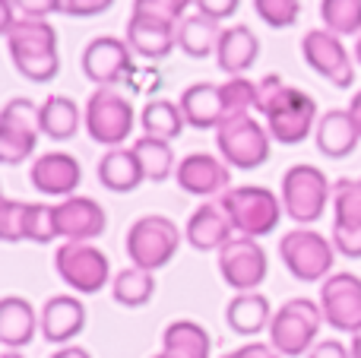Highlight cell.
Wrapping results in <instances>:
<instances>
[{
    "instance_id": "28",
    "label": "cell",
    "mask_w": 361,
    "mask_h": 358,
    "mask_svg": "<svg viewBox=\"0 0 361 358\" xmlns=\"http://www.w3.org/2000/svg\"><path fill=\"white\" fill-rule=\"evenodd\" d=\"M99 181H102V187L114 190V194H130V190H137L140 184L146 181L137 152L124 149V146L108 149L99 162Z\"/></svg>"
},
{
    "instance_id": "3",
    "label": "cell",
    "mask_w": 361,
    "mask_h": 358,
    "mask_svg": "<svg viewBox=\"0 0 361 358\" xmlns=\"http://www.w3.org/2000/svg\"><path fill=\"white\" fill-rule=\"evenodd\" d=\"M6 48L16 70L32 82H51L61 70L57 57V32L48 19H23L6 32Z\"/></svg>"
},
{
    "instance_id": "8",
    "label": "cell",
    "mask_w": 361,
    "mask_h": 358,
    "mask_svg": "<svg viewBox=\"0 0 361 358\" xmlns=\"http://www.w3.org/2000/svg\"><path fill=\"white\" fill-rule=\"evenodd\" d=\"M279 257L295 279L320 283V279L333 276L330 270L333 260H336V247H333V241L326 235L314 232V228H292L279 241Z\"/></svg>"
},
{
    "instance_id": "17",
    "label": "cell",
    "mask_w": 361,
    "mask_h": 358,
    "mask_svg": "<svg viewBox=\"0 0 361 358\" xmlns=\"http://www.w3.org/2000/svg\"><path fill=\"white\" fill-rule=\"evenodd\" d=\"M130 44L127 38L114 35H99L86 44L82 51V73L95 82L99 89H111L114 82H121L130 70Z\"/></svg>"
},
{
    "instance_id": "42",
    "label": "cell",
    "mask_w": 361,
    "mask_h": 358,
    "mask_svg": "<svg viewBox=\"0 0 361 358\" xmlns=\"http://www.w3.org/2000/svg\"><path fill=\"white\" fill-rule=\"evenodd\" d=\"M114 6V0H63V13L67 16H102Z\"/></svg>"
},
{
    "instance_id": "47",
    "label": "cell",
    "mask_w": 361,
    "mask_h": 358,
    "mask_svg": "<svg viewBox=\"0 0 361 358\" xmlns=\"http://www.w3.org/2000/svg\"><path fill=\"white\" fill-rule=\"evenodd\" d=\"M349 111H352V118H355V124L361 127V92H355V99H352Z\"/></svg>"
},
{
    "instance_id": "43",
    "label": "cell",
    "mask_w": 361,
    "mask_h": 358,
    "mask_svg": "<svg viewBox=\"0 0 361 358\" xmlns=\"http://www.w3.org/2000/svg\"><path fill=\"white\" fill-rule=\"evenodd\" d=\"M222 358H282V355L273 346H267V342H247V346L235 349V352H228Z\"/></svg>"
},
{
    "instance_id": "37",
    "label": "cell",
    "mask_w": 361,
    "mask_h": 358,
    "mask_svg": "<svg viewBox=\"0 0 361 358\" xmlns=\"http://www.w3.org/2000/svg\"><path fill=\"white\" fill-rule=\"evenodd\" d=\"M254 10L269 29H292L301 16V0H254Z\"/></svg>"
},
{
    "instance_id": "4",
    "label": "cell",
    "mask_w": 361,
    "mask_h": 358,
    "mask_svg": "<svg viewBox=\"0 0 361 358\" xmlns=\"http://www.w3.org/2000/svg\"><path fill=\"white\" fill-rule=\"evenodd\" d=\"M219 203L225 206L231 226L238 235L244 238H263V235H273L279 228V219L286 213V206L279 203V197L269 187H254V184H244V187H231L219 197Z\"/></svg>"
},
{
    "instance_id": "31",
    "label": "cell",
    "mask_w": 361,
    "mask_h": 358,
    "mask_svg": "<svg viewBox=\"0 0 361 358\" xmlns=\"http://www.w3.org/2000/svg\"><path fill=\"white\" fill-rule=\"evenodd\" d=\"M209 349H212V340L200 323L175 321L165 327L162 352H169L171 358H209Z\"/></svg>"
},
{
    "instance_id": "45",
    "label": "cell",
    "mask_w": 361,
    "mask_h": 358,
    "mask_svg": "<svg viewBox=\"0 0 361 358\" xmlns=\"http://www.w3.org/2000/svg\"><path fill=\"white\" fill-rule=\"evenodd\" d=\"M19 23V16H16V6H13V0H0V32H10L13 25Z\"/></svg>"
},
{
    "instance_id": "18",
    "label": "cell",
    "mask_w": 361,
    "mask_h": 358,
    "mask_svg": "<svg viewBox=\"0 0 361 358\" xmlns=\"http://www.w3.org/2000/svg\"><path fill=\"white\" fill-rule=\"evenodd\" d=\"M178 187L193 197H216L231 190V165L209 152H190L178 162Z\"/></svg>"
},
{
    "instance_id": "51",
    "label": "cell",
    "mask_w": 361,
    "mask_h": 358,
    "mask_svg": "<svg viewBox=\"0 0 361 358\" xmlns=\"http://www.w3.org/2000/svg\"><path fill=\"white\" fill-rule=\"evenodd\" d=\"M152 358H171V355H169V352H162V355H152Z\"/></svg>"
},
{
    "instance_id": "34",
    "label": "cell",
    "mask_w": 361,
    "mask_h": 358,
    "mask_svg": "<svg viewBox=\"0 0 361 358\" xmlns=\"http://www.w3.org/2000/svg\"><path fill=\"white\" fill-rule=\"evenodd\" d=\"M140 159V168H143L146 181H165V178L175 175V152H171V143L156 137H140L137 143L130 146Z\"/></svg>"
},
{
    "instance_id": "41",
    "label": "cell",
    "mask_w": 361,
    "mask_h": 358,
    "mask_svg": "<svg viewBox=\"0 0 361 358\" xmlns=\"http://www.w3.org/2000/svg\"><path fill=\"white\" fill-rule=\"evenodd\" d=\"M193 6H197L200 16H209V19H216V23H222V19L235 16L241 0H193Z\"/></svg>"
},
{
    "instance_id": "2",
    "label": "cell",
    "mask_w": 361,
    "mask_h": 358,
    "mask_svg": "<svg viewBox=\"0 0 361 358\" xmlns=\"http://www.w3.org/2000/svg\"><path fill=\"white\" fill-rule=\"evenodd\" d=\"M180 111L184 121L197 130H209V127H222L225 121L238 118V114H250L257 108V82L244 80V76H228V82L216 86V82H193L180 92Z\"/></svg>"
},
{
    "instance_id": "44",
    "label": "cell",
    "mask_w": 361,
    "mask_h": 358,
    "mask_svg": "<svg viewBox=\"0 0 361 358\" xmlns=\"http://www.w3.org/2000/svg\"><path fill=\"white\" fill-rule=\"evenodd\" d=\"M307 358H352V352L339 340H324L307 352Z\"/></svg>"
},
{
    "instance_id": "5",
    "label": "cell",
    "mask_w": 361,
    "mask_h": 358,
    "mask_svg": "<svg viewBox=\"0 0 361 358\" xmlns=\"http://www.w3.org/2000/svg\"><path fill=\"white\" fill-rule=\"evenodd\" d=\"M320 323H324L320 304H314L311 298H292V302H286L273 314V323H269V346L279 355L298 358L314 349Z\"/></svg>"
},
{
    "instance_id": "19",
    "label": "cell",
    "mask_w": 361,
    "mask_h": 358,
    "mask_svg": "<svg viewBox=\"0 0 361 358\" xmlns=\"http://www.w3.org/2000/svg\"><path fill=\"white\" fill-rule=\"evenodd\" d=\"M57 238L67 241H92L105 232L108 216L92 197H67L54 206Z\"/></svg>"
},
{
    "instance_id": "27",
    "label": "cell",
    "mask_w": 361,
    "mask_h": 358,
    "mask_svg": "<svg viewBox=\"0 0 361 358\" xmlns=\"http://www.w3.org/2000/svg\"><path fill=\"white\" fill-rule=\"evenodd\" d=\"M225 323L238 336H257L260 330H269V323H273L269 298L260 292H238L225 308Z\"/></svg>"
},
{
    "instance_id": "9",
    "label": "cell",
    "mask_w": 361,
    "mask_h": 358,
    "mask_svg": "<svg viewBox=\"0 0 361 358\" xmlns=\"http://www.w3.org/2000/svg\"><path fill=\"white\" fill-rule=\"evenodd\" d=\"M269 130L254 114H238L216 130V146L231 168H260L269 159Z\"/></svg>"
},
{
    "instance_id": "13",
    "label": "cell",
    "mask_w": 361,
    "mask_h": 358,
    "mask_svg": "<svg viewBox=\"0 0 361 358\" xmlns=\"http://www.w3.org/2000/svg\"><path fill=\"white\" fill-rule=\"evenodd\" d=\"M0 235L10 245H16V241L48 245V241L57 238L54 206H48V203H23L6 197L0 203Z\"/></svg>"
},
{
    "instance_id": "29",
    "label": "cell",
    "mask_w": 361,
    "mask_h": 358,
    "mask_svg": "<svg viewBox=\"0 0 361 358\" xmlns=\"http://www.w3.org/2000/svg\"><path fill=\"white\" fill-rule=\"evenodd\" d=\"M219 38H222V29H219V23L216 19H209V16L193 13V16H184L178 23V48L184 51L187 57L203 61V57L216 54Z\"/></svg>"
},
{
    "instance_id": "15",
    "label": "cell",
    "mask_w": 361,
    "mask_h": 358,
    "mask_svg": "<svg viewBox=\"0 0 361 358\" xmlns=\"http://www.w3.org/2000/svg\"><path fill=\"white\" fill-rule=\"evenodd\" d=\"M320 311L333 330L355 336L361 330V279L355 273H333L320 285Z\"/></svg>"
},
{
    "instance_id": "32",
    "label": "cell",
    "mask_w": 361,
    "mask_h": 358,
    "mask_svg": "<svg viewBox=\"0 0 361 358\" xmlns=\"http://www.w3.org/2000/svg\"><path fill=\"white\" fill-rule=\"evenodd\" d=\"M140 124H143V137H156V140H165V143H171V140H178L180 133H184V111H180V105L169 99H152L146 101L143 114H140Z\"/></svg>"
},
{
    "instance_id": "20",
    "label": "cell",
    "mask_w": 361,
    "mask_h": 358,
    "mask_svg": "<svg viewBox=\"0 0 361 358\" xmlns=\"http://www.w3.org/2000/svg\"><path fill=\"white\" fill-rule=\"evenodd\" d=\"M32 187L38 194H48V197H73V190L80 187L82 181V168L70 152H44L32 162Z\"/></svg>"
},
{
    "instance_id": "26",
    "label": "cell",
    "mask_w": 361,
    "mask_h": 358,
    "mask_svg": "<svg viewBox=\"0 0 361 358\" xmlns=\"http://www.w3.org/2000/svg\"><path fill=\"white\" fill-rule=\"evenodd\" d=\"M257 54H260V38H257L247 25H228V29H222L219 51H216V63L222 73L244 76L254 67Z\"/></svg>"
},
{
    "instance_id": "22",
    "label": "cell",
    "mask_w": 361,
    "mask_h": 358,
    "mask_svg": "<svg viewBox=\"0 0 361 358\" xmlns=\"http://www.w3.org/2000/svg\"><path fill=\"white\" fill-rule=\"evenodd\" d=\"M184 238L190 241L197 251H222L231 238H235V226H231L228 213L219 200L203 203L193 209V216L187 219Z\"/></svg>"
},
{
    "instance_id": "24",
    "label": "cell",
    "mask_w": 361,
    "mask_h": 358,
    "mask_svg": "<svg viewBox=\"0 0 361 358\" xmlns=\"http://www.w3.org/2000/svg\"><path fill=\"white\" fill-rule=\"evenodd\" d=\"M317 149L324 152L326 159H345L358 149L361 143V127L355 124L349 108H333L324 118L317 121Z\"/></svg>"
},
{
    "instance_id": "16",
    "label": "cell",
    "mask_w": 361,
    "mask_h": 358,
    "mask_svg": "<svg viewBox=\"0 0 361 358\" xmlns=\"http://www.w3.org/2000/svg\"><path fill=\"white\" fill-rule=\"evenodd\" d=\"M267 270H269L267 251L257 245V238L238 235L219 251V273L238 292H254L267 279Z\"/></svg>"
},
{
    "instance_id": "30",
    "label": "cell",
    "mask_w": 361,
    "mask_h": 358,
    "mask_svg": "<svg viewBox=\"0 0 361 358\" xmlns=\"http://www.w3.org/2000/svg\"><path fill=\"white\" fill-rule=\"evenodd\" d=\"M82 121H86V114H82L80 108H76V101L67 99V95H48V99L42 101V133L57 140V143L73 140Z\"/></svg>"
},
{
    "instance_id": "49",
    "label": "cell",
    "mask_w": 361,
    "mask_h": 358,
    "mask_svg": "<svg viewBox=\"0 0 361 358\" xmlns=\"http://www.w3.org/2000/svg\"><path fill=\"white\" fill-rule=\"evenodd\" d=\"M355 61L361 63V35H358V42H355Z\"/></svg>"
},
{
    "instance_id": "40",
    "label": "cell",
    "mask_w": 361,
    "mask_h": 358,
    "mask_svg": "<svg viewBox=\"0 0 361 358\" xmlns=\"http://www.w3.org/2000/svg\"><path fill=\"white\" fill-rule=\"evenodd\" d=\"M23 19H48L51 13H63V0H13Z\"/></svg>"
},
{
    "instance_id": "50",
    "label": "cell",
    "mask_w": 361,
    "mask_h": 358,
    "mask_svg": "<svg viewBox=\"0 0 361 358\" xmlns=\"http://www.w3.org/2000/svg\"><path fill=\"white\" fill-rule=\"evenodd\" d=\"M4 358H25V355H19V352H13V349H6Z\"/></svg>"
},
{
    "instance_id": "6",
    "label": "cell",
    "mask_w": 361,
    "mask_h": 358,
    "mask_svg": "<svg viewBox=\"0 0 361 358\" xmlns=\"http://www.w3.org/2000/svg\"><path fill=\"white\" fill-rule=\"evenodd\" d=\"M180 228L169 216H143L130 226L127 232V257L140 270H162L165 264H171V257L180 247Z\"/></svg>"
},
{
    "instance_id": "21",
    "label": "cell",
    "mask_w": 361,
    "mask_h": 358,
    "mask_svg": "<svg viewBox=\"0 0 361 358\" xmlns=\"http://www.w3.org/2000/svg\"><path fill=\"white\" fill-rule=\"evenodd\" d=\"M127 44L133 54L146 57V61H165L178 44V25L146 16V13H133L127 23Z\"/></svg>"
},
{
    "instance_id": "46",
    "label": "cell",
    "mask_w": 361,
    "mask_h": 358,
    "mask_svg": "<svg viewBox=\"0 0 361 358\" xmlns=\"http://www.w3.org/2000/svg\"><path fill=\"white\" fill-rule=\"evenodd\" d=\"M51 358H92V355H89L86 349H80V346H63L61 352H54Z\"/></svg>"
},
{
    "instance_id": "36",
    "label": "cell",
    "mask_w": 361,
    "mask_h": 358,
    "mask_svg": "<svg viewBox=\"0 0 361 358\" xmlns=\"http://www.w3.org/2000/svg\"><path fill=\"white\" fill-rule=\"evenodd\" d=\"M320 19L333 35H361V0H320Z\"/></svg>"
},
{
    "instance_id": "12",
    "label": "cell",
    "mask_w": 361,
    "mask_h": 358,
    "mask_svg": "<svg viewBox=\"0 0 361 358\" xmlns=\"http://www.w3.org/2000/svg\"><path fill=\"white\" fill-rule=\"evenodd\" d=\"M86 130L95 143L118 149L133 130V105L118 89H95L86 101Z\"/></svg>"
},
{
    "instance_id": "7",
    "label": "cell",
    "mask_w": 361,
    "mask_h": 358,
    "mask_svg": "<svg viewBox=\"0 0 361 358\" xmlns=\"http://www.w3.org/2000/svg\"><path fill=\"white\" fill-rule=\"evenodd\" d=\"M333 197L330 178L317 165H292L282 175V206L298 226H311L326 213V203Z\"/></svg>"
},
{
    "instance_id": "10",
    "label": "cell",
    "mask_w": 361,
    "mask_h": 358,
    "mask_svg": "<svg viewBox=\"0 0 361 358\" xmlns=\"http://www.w3.org/2000/svg\"><path fill=\"white\" fill-rule=\"evenodd\" d=\"M54 266L57 276L80 295H95L111 279V264H108L105 251H99L89 241H63L54 254Z\"/></svg>"
},
{
    "instance_id": "33",
    "label": "cell",
    "mask_w": 361,
    "mask_h": 358,
    "mask_svg": "<svg viewBox=\"0 0 361 358\" xmlns=\"http://www.w3.org/2000/svg\"><path fill=\"white\" fill-rule=\"evenodd\" d=\"M111 295L118 304L124 308H143L152 295H156V279L149 270H140V266H127L118 276L111 279Z\"/></svg>"
},
{
    "instance_id": "11",
    "label": "cell",
    "mask_w": 361,
    "mask_h": 358,
    "mask_svg": "<svg viewBox=\"0 0 361 358\" xmlns=\"http://www.w3.org/2000/svg\"><path fill=\"white\" fill-rule=\"evenodd\" d=\"M38 133H42V105L32 99H10L0 111V162H25L35 152Z\"/></svg>"
},
{
    "instance_id": "14",
    "label": "cell",
    "mask_w": 361,
    "mask_h": 358,
    "mask_svg": "<svg viewBox=\"0 0 361 358\" xmlns=\"http://www.w3.org/2000/svg\"><path fill=\"white\" fill-rule=\"evenodd\" d=\"M301 54H305L307 67L314 73H320L324 80H330L336 89H349L355 82V67H352V57L345 51L343 38L333 35L326 29H311L301 38Z\"/></svg>"
},
{
    "instance_id": "35",
    "label": "cell",
    "mask_w": 361,
    "mask_h": 358,
    "mask_svg": "<svg viewBox=\"0 0 361 358\" xmlns=\"http://www.w3.org/2000/svg\"><path fill=\"white\" fill-rule=\"evenodd\" d=\"M333 226L361 228V178H339L333 184Z\"/></svg>"
},
{
    "instance_id": "25",
    "label": "cell",
    "mask_w": 361,
    "mask_h": 358,
    "mask_svg": "<svg viewBox=\"0 0 361 358\" xmlns=\"http://www.w3.org/2000/svg\"><path fill=\"white\" fill-rule=\"evenodd\" d=\"M35 330H42V314H35L25 298L6 295L0 302V342L6 349H23L35 340Z\"/></svg>"
},
{
    "instance_id": "23",
    "label": "cell",
    "mask_w": 361,
    "mask_h": 358,
    "mask_svg": "<svg viewBox=\"0 0 361 358\" xmlns=\"http://www.w3.org/2000/svg\"><path fill=\"white\" fill-rule=\"evenodd\" d=\"M86 327V304L76 295H54L42 308V336L48 342L67 346Z\"/></svg>"
},
{
    "instance_id": "1",
    "label": "cell",
    "mask_w": 361,
    "mask_h": 358,
    "mask_svg": "<svg viewBox=\"0 0 361 358\" xmlns=\"http://www.w3.org/2000/svg\"><path fill=\"white\" fill-rule=\"evenodd\" d=\"M257 111L267 118V130L282 146H295L317 127V101L305 89L282 82L269 73L257 82Z\"/></svg>"
},
{
    "instance_id": "48",
    "label": "cell",
    "mask_w": 361,
    "mask_h": 358,
    "mask_svg": "<svg viewBox=\"0 0 361 358\" xmlns=\"http://www.w3.org/2000/svg\"><path fill=\"white\" fill-rule=\"evenodd\" d=\"M349 352H352V358H361V330L355 336H352V346H349Z\"/></svg>"
},
{
    "instance_id": "39",
    "label": "cell",
    "mask_w": 361,
    "mask_h": 358,
    "mask_svg": "<svg viewBox=\"0 0 361 358\" xmlns=\"http://www.w3.org/2000/svg\"><path fill=\"white\" fill-rule=\"evenodd\" d=\"M333 247H336L343 257L358 260V257H361V228L333 226Z\"/></svg>"
},
{
    "instance_id": "38",
    "label": "cell",
    "mask_w": 361,
    "mask_h": 358,
    "mask_svg": "<svg viewBox=\"0 0 361 358\" xmlns=\"http://www.w3.org/2000/svg\"><path fill=\"white\" fill-rule=\"evenodd\" d=\"M193 0H133V13H146V16L165 19V23H180Z\"/></svg>"
}]
</instances>
